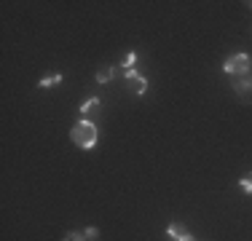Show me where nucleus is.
Here are the masks:
<instances>
[{
  "label": "nucleus",
  "mask_w": 252,
  "mask_h": 241,
  "mask_svg": "<svg viewBox=\"0 0 252 241\" xmlns=\"http://www.w3.org/2000/svg\"><path fill=\"white\" fill-rule=\"evenodd\" d=\"M64 241H86V236H80V233H67V236H64Z\"/></svg>",
  "instance_id": "9b49d317"
},
{
  "label": "nucleus",
  "mask_w": 252,
  "mask_h": 241,
  "mask_svg": "<svg viewBox=\"0 0 252 241\" xmlns=\"http://www.w3.org/2000/svg\"><path fill=\"white\" fill-rule=\"evenodd\" d=\"M134 59H137V51H129V54H126V59H124V70H132Z\"/></svg>",
  "instance_id": "9d476101"
},
{
  "label": "nucleus",
  "mask_w": 252,
  "mask_h": 241,
  "mask_svg": "<svg viewBox=\"0 0 252 241\" xmlns=\"http://www.w3.org/2000/svg\"><path fill=\"white\" fill-rule=\"evenodd\" d=\"M250 67H252V62H250V57L247 54H234L231 59H225V64H223V70L228 75H244V73H250Z\"/></svg>",
  "instance_id": "f03ea898"
},
{
  "label": "nucleus",
  "mask_w": 252,
  "mask_h": 241,
  "mask_svg": "<svg viewBox=\"0 0 252 241\" xmlns=\"http://www.w3.org/2000/svg\"><path fill=\"white\" fill-rule=\"evenodd\" d=\"M113 75H115L113 67H102L97 73V83H110V80H113Z\"/></svg>",
  "instance_id": "423d86ee"
},
{
  "label": "nucleus",
  "mask_w": 252,
  "mask_h": 241,
  "mask_svg": "<svg viewBox=\"0 0 252 241\" xmlns=\"http://www.w3.org/2000/svg\"><path fill=\"white\" fill-rule=\"evenodd\" d=\"M70 139L78 145L80 150H89L97 145V126L92 120H78L73 129H70Z\"/></svg>",
  "instance_id": "f257e3e1"
},
{
  "label": "nucleus",
  "mask_w": 252,
  "mask_h": 241,
  "mask_svg": "<svg viewBox=\"0 0 252 241\" xmlns=\"http://www.w3.org/2000/svg\"><path fill=\"white\" fill-rule=\"evenodd\" d=\"M250 89H252V70L236 80V91H250Z\"/></svg>",
  "instance_id": "39448f33"
},
{
  "label": "nucleus",
  "mask_w": 252,
  "mask_h": 241,
  "mask_svg": "<svg viewBox=\"0 0 252 241\" xmlns=\"http://www.w3.org/2000/svg\"><path fill=\"white\" fill-rule=\"evenodd\" d=\"M83 236H86V241H94V239H97V236H99V230H97V228H89V230H86V233H83Z\"/></svg>",
  "instance_id": "f8f14e48"
},
{
  "label": "nucleus",
  "mask_w": 252,
  "mask_h": 241,
  "mask_svg": "<svg viewBox=\"0 0 252 241\" xmlns=\"http://www.w3.org/2000/svg\"><path fill=\"white\" fill-rule=\"evenodd\" d=\"M99 105H102V99H99V97H92V99H86V102L80 105V113H92V110H97Z\"/></svg>",
  "instance_id": "0eeeda50"
},
{
  "label": "nucleus",
  "mask_w": 252,
  "mask_h": 241,
  "mask_svg": "<svg viewBox=\"0 0 252 241\" xmlns=\"http://www.w3.org/2000/svg\"><path fill=\"white\" fill-rule=\"evenodd\" d=\"M241 190H247V193H252V174H244V177L239 180Z\"/></svg>",
  "instance_id": "1a4fd4ad"
},
{
  "label": "nucleus",
  "mask_w": 252,
  "mask_h": 241,
  "mask_svg": "<svg viewBox=\"0 0 252 241\" xmlns=\"http://www.w3.org/2000/svg\"><path fill=\"white\" fill-rule=\"evenodd\" d=\"M129 89H132L134 94H145L148 91V80H145L142 75H134V78H129Z\"/></svg>",
  "instance_id": "20e7f679"
},
{
  "label": "nucleus",
  "mask_w": 252,
  "mask_h": 241,
  "mask_svg": "<svg viewBox=\"0 0 252 241\" xmlns=\"http://www.w3.org/2000/svg\"><path fill=\"white\" fill-rule=\"evenodd\" d=\"M166 233L172 236L174 241H193V236H190V233H185V228H183V225H177V223H172V225H169V228H166Z\"/></svg>",
  "instance_id": "7ed1b4c3"
},
{
  "label": "nucleus",
  "mask_w": 252,
  "mask_h": 241,
  "mask_svg": "<svg viewBox=\"0 0 252 241\" xmlns=\"http://www.w3.org/2000/svg\"><path fill=\"white\" fill-rule=\"evenodd\" d=\"M57 83H62V75H48V78L40 80V89H48V86H57Z\"/></svg>",
  "instance_id": "6e6552de"
}]
</instances>
